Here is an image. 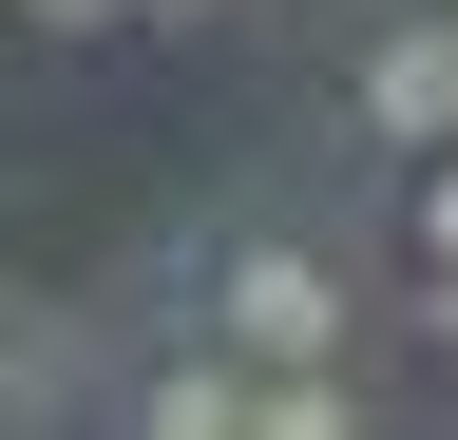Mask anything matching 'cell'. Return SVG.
Listing matches in <instances>:
<instances>
[{
    "mask_svg": "<svg viewBox=\"0 0 458 440\" xmlns=\"http://www.w3.org/2000/svg\"><path fill=\"white\" fill-rule=\"evenodd\" d=\"M210 345H249V364H344V268L286 249V230L210 249Z\"/></svg>",
    "mask_w": 458,
    "mask_h": 440,
    "instance_id": "cell-1",
    "label": "cell"
},
{
    "mask_svg": "<svg viewBox=\"0 0 458 440\" xmlns=\"http://www.w3.org/2000/svg\"><path fill=\"white\" fill-rule=\"evenodd\" d=\"M363 134H382V153H458V0L363 39Z\"/></svg>",
    "mask_w": 458,
    "mask_h": 440,
    "instance_id": "cell-2",
    "label": "cell"
},
{
    "mask_svg": "<svg viewBox=\"0 0 458 440\" xmlns=\"http://www.w3.org/2000/svg\"><path fill=\"white\" fill-rule=\"evenodd\" d=\"M20 402H38V325L0 306V421H20Z\"/></svg>",
    "mask_w": 458,
    "mask_h": 440,
    "instance_id": "cell-3",
    "label": "cell"
},
{
    "mask_svg": "<svg viewBox=\"0 0 458 440\" xmlns=\"http://www.w3.org/2000/svg\"><path fill=\"white\" fill-rule=\"evenodd\" d=\"M420 325H439V345H458V268H439V288H420Z\"/></svg>",
    "mask_w": 458,
    "mask_h": 440,
    "instance_id": "cell-4",
    "label": "cell"
}]
</instances>
